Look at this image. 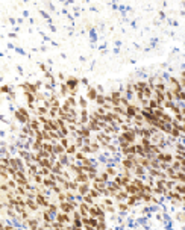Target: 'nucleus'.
Instances as JSON below:
<instances>
[{
  "label": "nucleus",
  "mask_w": 185,
  "mask_h": 230,
  "mask_svg": "<svg viewBox=\"0 0 185 230\" xmlns=\"http://www.w3.org/2000/svg\"><path fill=\"white\" fill-rule=\"evenodd\" d=\"M96 138H97V141H99V144L103 147V148H106L109 144H113V136L111 135H108V133H105L103 130H100V132H97L96 133Z\"/></svg>",
  "instance_id": "obj_1"
},
{
  "label": "nucleus",
  "mask_w": 185,
  "mask_h": 230,
  "mask_svg": "<svg viewBox=\"0 0 185 230\" xmlns=\"http://www.w3.org/2000/svg\"><path fill=\"white\" fill-rule=\"evenodd\" d=\"M79 83H81V80L78 77H75V76H68L67 80H65V85L68 86V91H76V89H79Z\"/></svg>",
  "instance_id": "obj_2"
},
{
  "label": "nucleus",
  "mask_w": 185,
  "mask_h": 230,
  "mask_svg": "<svg viewBox=\"0 0 185 230\" xmlns=\"http://www.w3.org/2000/svg\"><path fill=\"white\" fill-rule=\"evenodd\" d=\"M97 95H99L97 88L93 86V85H88V86H87V92H85L87 100H90V101H96V100H97Z\"/></svg>",
  "instance_id": "obj_3"
},
{
  "label": "nucleus",
  "mask_w": 185,
  "mask_h": 230,
  "mask_svg": "<svg viewBox=\"0 0 185 230\" xmlns=\"http://www.w3.org/2000/svg\"><path fill=\"white\" fill-rule=\"evenodd\" d=\"M122 136H123V139L126 141V142H129V144H135V141H137V133H135V130H134V126H132V129L129 130V132H125V133H120Z\"/></svg>",
  "instance_id": "obj_4"
},
{
  "label": "nucleus",
  "mask_w": 185,
  "mask_h": 230,
  "mask_svg": "<svg viewBox=\"0 0 185 230\" xmlns=\"http://www.w3.org/2000/svg\"><path fill=\"white\" fill-rule=\"evenodd\" d=\"M20 88L23 89V92H29V94H33V95L40 91L38 88H36V85H35V83H29V82L21 83V85H20Z\"/></svg>",
  "instance_id": "obj_5"
},
{
  "label": "nucleus",
  "mask_w": 185,
  "mask_h": 230,
  "mask_svg": "<svg viewBox=\"0 0 185 230\" xmlns=\"http://www.w3.org/2000/svg\"><path fill=\"white\" fill-rule=\"evenodd\" d=\"M91 182H88V183H79V194L84 197V195H87L90 191H91Z\"/></svg>",
  "instance_id": "obj_6"
},
{
  "label": "nucleus",
  "mask_w": 185,
  "mask_h": 230,
  "mask_svg": "<svg viewBox=\"0 0 185 230\" xmlns=\"http://www.w3.org/2000/svg\"><path fill=\"white\" fill-rule=\"evenodd\" d=\"M147 86H149L147 80H137L135 82V92H143Z\"/></svg>",
  "instance_id": "obj_7"
},
{
  "label": "nucleus",
  "mask_w": 185,
  "mask_h": 230,
  "mask_svg": "<svg viewBox=\"0 0 185 230\" xmlns=\"http://www.w3.org/2000/svg\"><path fill=\"white\" fill-rule=\"evenodd\" d=\"M78 183H88V182H91L90 180V174L88 173H79L78 176H76V179H75Z\"/></svg>",
  "instance_id": "obj_8"
},
{
  "label": "nucleus",
  "mask_w": 185,
  "mask_h": 230,
  "mask_svg": "<svg viewBox=\"0 0 185 230\" xmlns=\"http://www.w3.org/2000/svg\"><path fill=\"white\" fill-rule=\"evenodd\" d=\"M53 153L56 156H61V155H64L65 153V148L59 144V141H55V144H53Z\"/></svg>",
  "instance_id": "obj_9"
},
{
  "label": "nucleus",
  "mask_w": 185,
  "mask_h": 230,
  "mask_svg": "<svg viewBox=\"0 0 185 230\" xmlns=\"http://www.w3.org/2000/svg\"><path fill=\"white\" fill-rule=\"evenodd\" d=\"M44 77H46V85L55 88V85H56V79H55V76H53L52 73H47V74H44Z\"/></svg>",
  "instance_id": "obj_10"
},
{
  "label": "nucleus",
  "mask_w": 185,
  "mask_h": 230,
  "mask_svg": "<svg viewBox=\"0 0 185 230\" xmlns=\"http://www.w3.org/2000/svg\"><path fill=\"white\" fill-rule=\"evenodd\" d=\"M106 173H108V176L111 177V180H114V179L119 176V171H117V168H116L114 165H109V167H106Z\"/></svg>",
  "instance_id": "obj_11"
},
{
  "label": "nucleus",
  "mask_w": 185,
  "mask_h": 230,
  "mask_svg": "<svg viewBox=\"0 0 185 230\" xmlns=\"http://www.w3.org/2000/svg\"><path fill=\"white\" fill-rule=\"evenodd\" d=\"M76 98H78V97H73V95H70V97L65 98V101L68 103V106H70L71 109H76V106L79 104V101H78Z\"/></svg>",
  "instance_id": "obj_12"
},
{
  "label": "nucleus",
  "mask_w": 185,
  "mask_h": 230,
  "mask_svg": "<svg viewBox=\"0 0 185 230\" xmlns=\"http://www.w3.org/2000/svg\"><path fill=\"white\" fill-rule=\"evenodd\" d=\"M65 153H67V155L68 156H75L76 155V153H78V148H76V145H70V147H67V150H65Z\"/></svg>",
  "instance_id": "obj_13"
},
{
  "label": "nucleus",
  "mask_w": 185,
  "mask_h": 230,
  "mask_svg": "<svg viewBox=\"0 0 185 230\" xmlns=\"http://www.w3.org/2000/svg\"><path fill=\"white\" fill-rule=\"evenodd\" d=\"M78 101H79V106H81L82 109H87V106H88L87 97H78Z\"/></svg>",
  "instance_id": "obj_14"
},
{
  "label": "nucleus",
  "mask_w": 185,
  "mask_h": 230,
  "mask_svg": "<svg viewBox=\"0 0 185 230\" xmlns=\"http://www.w3.org/2000/svg\"><path fill=\"white\" fill-rule=\"evenodd\" d=\"M105 98H106L105 94H99V95H97V100H96L97 106H105Z\"/></svg>",
  "instance_id": "obj_15"
},
{
  "label": "nucleus",
  "mask_w": 185,
  "mask_h": 230,
  "mask_svg": "<svg viewBox=\"0 0 185 230\" xmlns=\"http://www.w3.org/2000/svg\"><path fill=\"white\" fill-rule=\"evenodd\" d=\"M129 209V204L126 203V201H123V203H119V210L120 212H126Z\"/></svg>",
  "instance_id": "obj_16"
},
{
  "label": "nucleus",
  "mask_w": 185,
  "mask_h": 230,
  "mask_svg": "<svg viewBox=\"0 0 185 230\" xmlns=\"http://www.w3.org/2000/svg\"><path fill=\"white\" fill-rule=\"evenodd\" d=\"M149 107L150 109H156V107H159V103L155 98H152V100H149Z\"/></svg>",
  "instance_id": "obj_17"
},
{
  "label": "nucleus",
  "mask_w": 185,
  "mask_h": 230,
  "mask_svg": "<svg viewBox=\"0 0 185 230\" xmlns=\"http://www.w3.org/2000/svg\"><path fill=\"white\" fill-rule=\"evenodd\" d=\"M170 135H171L173 138H179V136H182V135H180V130H179V129H176V127H173V129H171V133H170Z\"/></svg>",
  "instance_id": "obj_18"
},
{
  "label": "nucleus",
  "mask_w": 185,
  "mask_h": 230,
  "mask_svg": "<svg viewBox=\"0 0 185 230\" xmlns=\"http://www.w3.org/2000/svg\"><path fill=\"white\" fill-rule=\"evenodd\" d=\"M2 92H3V94H6V92H8V94H11V92H12L11 85H3V86H2Z\"/></svg>",
  "instance_id": "obj_19"
},
{
  "label": "nucleus",
  "mask_w": 185,
  "mask_h": 230,
  "mask_svg": "<svg viewBox=\"0 0 185 230\" xmlns=\"http://www.w3.org/2000/svg\"><path fill=\"white\" fill-rule=\"evenodd\" d=\"M97 230H106V222H105V221H99Z\"/></svg>",
  "instance_id": "obj_20"
},
{
  "label": "nucleus",
  "mask_w": 185,
  "mask_h": 230,
  "mask_svg": "<svg viewBox=\"0 0 185 230\" xmlns=\"http://www.w3.org/2000/svg\"><path fill=\"white\" fill-rule=\"evenodd\" d=\"M40 68H41V70H43L46 74H47V73H50V70H49V67H47L46 64H40Z\"/></svg>",
  "instance_id": "obj_21"
},
{
  "label": "nucleus",
  "mask_w": 185,
  "mask_h": 230,
  "mask_svg": "<svg viewBox=\"0 0 185 230\" xmlns=\"http://www.w3.org/2000/svg\"><path fill=\"white\" fill-rule=\"evenodd\" d=\"M84 230H97V228H94V227L90 225V224H84Z\"/></svg>",
  "instance_id": "obj_22"
},
{
  "label": "nucleus",
  "mask_w": 185,
  "mask_h": 230,
  "mask_svg": "<svg viewBox=\"0 0 185 230\" xmlns=\"http://www.w3.org/2000/svg\"><path fill=\"white\" fill-rule=\"evenodd\" d=\"M35 85H36V88H38V89L41 91V86H43V80H36V82H35Z\"/></svg>",
  "instance_id": "obj_23"
},
{
  "label": "nucleus",
  "mask_w": 185,
  "mask_h": 230,
  "mask_svg": "<svg viewBox=\"0 0 185 230\" xmlns=\"http://www.w3.org/2000/svg\"><path fill=\"white\" fill-rule=\"evenodd\" d=\"M96 88H97V92H99V94H105V92H103V86H102V85H97Z\"/></svg>",
  "instance_id": "obj_24"
},
{
  "label": "nucleus",
  "mask_w": 185,
  "mask_h": 230,
  "mask_svg": "<svg viewBox=\"0 0 185 230\" xmlns=\"http://www.w3.org/2000/svg\"><path fill=\"white\" fill-rule=\"evenodd\" d=\"M58 77H59V80H62V82H64V80H67V77H65V76H64L62 73H59V74H58Z\"/></svg>",
  "instance_id": "obj_25"
},
{
  "label": "nucleus",
  "mask_w": 185,
  "mask_h": 230,
  "mask_svg": "<svg viewBox=\"0 0 185 230\" xmlns=\"http://www.w3.org/2000/svg\"><path fill=\"white\" fill-rule=\"evenodd\" d=\"M8 98H9V100H15V92L12 91L11 94H8Z\"/></svg>",
  "instance_id": "obj_26"
},
{
  "label": "nucleus",
  "mask_w": 185,
  "mask_h": 230,
  "mask_svg": "<svg viewBox=\"0 0 185 230\" xmlns=\"http://www.w3.org/2000/svg\"><path fill=\"white\" fill-rule=\"evenodd\" d=\"M81 82H82V83H84V85H88V80H87V79H85V77H84V79H81Z\"/></svg>",
  "instance_id": "obj_27"
},
{
  "label": "nucleus",
  "mask_w": 185,
  "mask_h": 230,
  "mask_svg": "<svg viewBox=\"0 0 185 230\" xmlns=\"http://www.w3.org/2000/svg\"><path fill=\"white\" fill-rule=\"evenodd\" d=\"M71 230H84V228H79V227H73Z\"/></svg>",
  "instance_id": "obj_28"
}]
</instances>
